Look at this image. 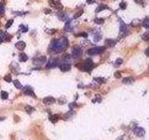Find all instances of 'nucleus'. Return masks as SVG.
<instances>
[{
    "label": "nucleus",
    "instance_id": "1",
    "mask_svg": "<svg viewBox=\"0 0 149 140\" xmlns=\"http://www.w3.org/2000/svg\"><path fill=\"white\" fill-rule=\"evenodd\" d=\"M68 45L69 41L67 37L63 36L59 39H53L51 41L49 50L51 51H55V52H62L68 48Z\"/></svg>",
    "mask_w": 149,
    "mask_h": 140
},
{
    "label": "nucleus",
    "instance_id": "2",
    "mask_svg": "<svg viewBox=\"0 0 149 140\" xmlns=\"http://www.w3.org/2000/svg\"><path fill=\"white\" fill-rule=\"evenodd\" d=\"M77 66L80 69L81 71H85V72L90 73V72H91V70L94 68V64H93L91 59L88 58L85 61H83L82 63L77 64Z\"/></svg>",
    "mask_w": 149,
    "mask_h": 140
},
{
    "label": "nucleus",
    "instance_id": "3",
    "mask_svg": "<svg viewBox=\"0 0 149 140\" xmlns=\"http://www.w3.org/2000/svg\"><path fill=\"white\" fill-rule=\"evenodd\" d=\"M104 50H105L104 47H94V48H91L88 50V54L91 56L98 55V54H101Z\"/></svg>",
    "mask_w": 149,
    "mask_h": 140
},
{
    "label": "nucleus",
    "instance_id": "4",
    "mask_svg": "<svg viewBox=\"0 0 149 140\" xmlns=\"http://www.w3.org/2000/svg\"><path fill=\"white\" fill-rule=\"evenodd\" d=\"M132 132L135 135H137L138 137H143L144 135H146V131H144V129L140 127V126H137V125L133 126Z\"/></svg>",
    "mask_w": 149,
    "mask_h": 140
},
{
    "label": "nucleus",
    "instance_id": "5",
    "mask_svg": "<svg viewBox=\"0 0 149 140\" xmlns=\"http://www.w3.org/2000/svg\"><path fill=\"white\" fill-rule=\"evenodd\" d=\"M83 53V50L82 49L80 48L79 46H74V49L72 50V53H71V56L73 58H78L79 56H81V54Z\"/></svg>",
    "mask_w": 149,
    "mask_h": 140
},
{
    "label": "nucleus",
    "instance_id": "6",
    "mask_svg": "<svg viewBox=\"0 0 149 140\" xmlns=\"http://www.w3.org/2000/svg\"><path fill=\"white\" fill-rule=\"evenodd\" d=\"M60 65V60L57 58H51L47 64V68H54L56 66H59Z\"/></svg>",
    "mask_w": 149,
    "mask_h": 140
},
{
    "label": "nucleus",
    "instance_id": "7",
    "mask_svg": "<svg viewBox=\"0 0 149 140\" xmlns=\"http://www.w3.org/2000/svg\"><path fill=\"white\" fill-rule=\"evenodd\" d=\"M23 92H24V94H26V95L36 98L35 92H34V89H33L31 86H25L24 88H23Z\"/></svg>",
    "mask_w": 149,
    "mask_h": 140
},
{
    "label": "nucleus",
    "instance_id": "8",
    "mask_svg": "<svg viewBox=\"0 0 149 140\" xmlns=\"http://www.w3.org/2000/svg\"><path fill=\"white\" fill-rule=\"evenodd\" d=\"M59 67H60V69H61V71H63V72H67V71H69L70 69H71V64H70L69 63L64 62V63H63V64H60Z\"/></svg>",
    "mask_w": 149,
    "mask_h": 140
},
{
    "label": "nucleus",
    "instance_id": "9",
    "mask_svg": "<svg viewBox=\"0 0 149 140\" xmlns=\"http://www.w3.org/2000/svg\"><path fill=\"white\" fill-rule=\"evenodd\" d=\"M127 31H128V26H127V24H125L124 22H120V30H119L120 36H125L126 35H127Z\"/></svg>",
    "mask_w": 149,
    "mask_h": 140
},
{
    "label": "nucleus",
    "instance_id": "10",
    "mask_svg": "<svg viewBox=\"0 0 149 140\" xmlns=\"http://www.w3.org/2000/svg\"><path fill=\"white\" fill-rule=\"evenodd\" d=\"M55 102H56V99H55L54 97H52V96H47V97H45L44 99H43V104L47 105V106L52 105V104H54Z\"/></svg>",
    "mask_w": 149,
    "mask_h": 140
},
{
    "label": "nucleus",
    "instance_id": "11",
    "mask_svg": "<svg viewBox=\"0 0 149 140\" xmlns=\"http://www.w3.org/2000/svg\"><path fill=\"white\" fill-rule=\"evenodd\" d=\"M101 39H102V33L99 30L93 31V40H94V42H98Z\"/></svg>",
    "mask_w": 149,
    "mask_h": 140
},
{
    "label": "nucleus",
    "instance_id": "12",
    "mask_svg": "<svg viewBox=\"0 0 149 140\" xmlns=\"http://www.w3.org/2000/svg\"><path fill=\"white\" fill-rule=\"evenodd\" d=\"M74 29V25L72 23V20H68L65 22V26H64V30L67 31V32H71L72 30Z\"/></svg>",
    "mask_w": 149,
    "mask_h": 140
},
{
    "label": "nucleus",
    "instance_id": "13",
    "mask_svg": "<svg viewBox=\"0 0 149 140\" xmlns=\"http://www.w3.org/2000/svg\"><path fill=\"white\" fill-rule=\"evenodd\" d=\"M45 62H46V57H45V56H41V57L34 59V63L36 65H42L43 64H45Z\"/></svg>",
    "mask_w": 149,
    "mask_h": 140
},
{
    "label": "nucleus",
    "instance_id": "14",
    "mask_svg": "<svg viewBox=\"0 0 149 140\" xmlns=\"http://www.w3.org/2000/svg\"><path fill=\"white\" fill-rule=\"evenodd\" d=\"M15 46L19 50H23L25 49L26 44H25V42H23V41H19V42H17Z\"/></svg>",
    "mask_w": 149,
    "mask_h": 140
},
{
    "label": "nucleus",
    "instance_id": "15",
    "mask_svg": "<svg viewBox=\"0 0 149 140\" xmlns=\"http://www.w3.org/2000/svg\"><path fill=\"white\" fill-rule=\"evenodd\" d=\"M27 60H28V56L24 52H21L20 54H19V61H20V62L24 63Z\"/></svg>",
    "mask_w": 149,
    "mask_h": 140
},
{
    "label": "nucleus",
    "instance_id": "16",
    "mask_svg": "<svg viewBox=\"0 0 149 140\" xmlns=\"http://www.w3.org/2000/svg\"><path fill=\"white\" fill-rule=\"evenodd\" d=\"M58 18L60 19V21H63V22H66L68 20V16L63 12L58 13Z\"/></svg>",
    "mask_w": 149,
    "mask_h": 140
},
{
    "label": "nucleus",
    "instance_id": "17",
    "mask_svg": "<svg viewBox=\"0 0 149 140\" xmlns=\"http://www.w3.org/2000/svg\"><path fill=\"white\" fill-rule=\"evenodd\" d=\"M122 82H123L124 84H132V83H133V82H134V78H133L132 77L125 78H123Z\"/></svg>",
    "mask_w": 149,
    "mask_h": 140
},
{
    "label": "nucleus",
    "instance_id": "18",
    "mask_svg": "<svg viewBox=\"0 0 149 140\" xmlns=\"http://www.w3.org/2000/svg\"><path fill=\"white\" fill-rule=\"evenodd\" d=\"M49 120L52 123H56L58 121V120H59V116H57V115H49Z\"/></svg>",
    "mask_w": 149,
    "mask_h": 140
},
{
    "label": "nucleus",
    "instance_id": "19",
    "mask_svg": "<svg viewBox=\"0 0 149 140\" xmlns=\"http://www.w3.org/2000/svg\"><path fill=\"white\" fill-rule=\"evenodd\" d=\"M74 114H76V113H74V110H70V111H68L67 113L64 115V120H69V119H71Z\"/></svg>",
    "mask_w": 149,
    "mask_h": 140
},
{
    "label": "nucleus",
    "instance_id": "20",
    "mask_svg": "<svg viewBox=\"0 0 149 140\" xmlns=\"http://www.w3.org/2000/svg\"><path fill=\"white\" fill-rule=\"evenodd\" d=\"M13 84H14V86H15L17 89H19V90H21V89H22V83L20 82V80H18V79H15V80H13Z\"/></svg>",
    "mask_w": 149,
    "mask_h": 140
},
{
    "label": "nucleus",
    "instance_id": "21",
    "mask_svg": "<svg viewBox=\"0 0 149 140\" xmlns=\"http://www.w3.org/2000/svg\"><path fill=\"white\" fill-rule=\"evenodd\" d=\"M24 109H25V111H26V113H27V114H32L33 112H34V111L36 110V109L34 108V107L31 106H26Z\"/></svg>",
    "mask_w": 149,
    "mask_h": 140
},
{
    "label": "nucleus",
    "instance_id": "22",
    "mask_svg": "<svg viewBox=\"0 0 149 140\" xmlns=\"http://www.w3.org/2000/svg\"><path fill=\"white\" fill-rule=\"evenodd\" d=\"M108 8V7L106 6V5H100V6H98V8H96V13H98V12H100V11H102V10H104V9H107Z\"/></svg>",
    "mask_w": 149,
    "mask_h": 140
},
{
    "label": "nucleus",
    "instance_id": "23",
    "mask_svg": "<svg viewBox=\"0 0 149 140\" xmlns=\"http://www.w3.org/2000/svg\"><path fill=\"white\" fill-rule=\"evenodd\" d=\"M116 40H114V39H106L105 40V43H106V45H108L109 47H113V46H115L116 45Z\"/></svg>",
    "mask_w": 149,
    "mask_h": 140
},
{
    "label": "nucleus",
    "instance_id": "24",
    "mask_svg": "<svg viewBox=\"0 0 149 140\" xmlns=\"http://www.w3.org/2000/svg\"><path fill=\"white\" fill-rule=\"evenodd\" d=\"M143 26L146 29H149V17H146L143 22Z\"/></svg>",
    "mask_w": 149,
    "mask_h": 140
},
{
    "label": "nucleus",
    "instance_id": "25",
    "mask_svg": "<svg viewBox=\"0 0 149 140\" xmlns=\"http://www.w3.org/2000/svg\"><path fill=\"white\" fill-rule=\"evenodd\" d=\"M95 82H97V83H99V84H101V83H104L106 80H105V78H94V79H93Z\"/></svg>",
    "mask_w": 149,
    "mask_h": 140
},
{
    "label": "nucleus",
    "instance_id": "26",
    "mask_svg": "<svg viewBox=\"0 0 149 140\" xmlns=\"http://www.w3.org/2000/svg\"><path fill=\"white\" fill-rule=\"evenodd\" d=\"M28 31V26L24 24H21L20 25V32L21 33H26Z\"/></svg>",
    "mask_w": 149,
    "mask_h": 140
},
{
    "label": "nucleus",
    "instance_id": "27",
    "mask_svg": "<svg viewBox=\"0 0 149 140\" xmlns=\"http://www.w3.org/2000/svg\"><path fill=\"white\" fill-rule=\"evenodd\" d=\"M0 94H1V98H2L3 100H7L8 98V92L2 91V92H1V93H0Z\"/></svg>",
    "mask_w": 149,
    "mask_h": 140
},
{
    "label": "nucleus",
    "instance_id": "28",
    "mask_svg": "<svg viewBox=\"0 0 149 140\" xmlns=\"http://www.w3.org/2000/svg\"><path fill=\"white\" fill-rule=\"evenodd\" d=\"M122 63H123V60L121 59V58H118L116 60V62H115V66H120L121 64H122Z\"/></svg>",
    "mask_w": 149,
    "mask_h": 140
},
{
    "label": "nucleus",
    "instance_id": "29",
    "mask_svg": "<svg viewBox=\"0 0 149 140\" xmlns=\"http://www.w3.org/2000/svg\"><path fill=\"white\" fill-rule=\"evenodd\" d=\"M142 39H143L144 41H149V32L144 33L142 36Z\"/></svg>",
    "mask_w": 149,
    "mask_h": 140
},
{
    "label": "nucleus",
    "instance_id": "30",
    "mask_svg": "<svg viewBox=\"0 0 149 140\" xmlns=\"http://www.w3.org/2000/svg\"><path fill=\"white\" fill-rule=\"evenodd\" d=\"M5 13V6L3 3H0V15H3Z\"/></svg>",
    "mask_w": 149,
    "mask_h": 140
},
{
    "label": "nucleus",
    "instance_id": "31",
    "mask_svg": "<svg viewBox=\"0 0 149 140\" xmlns=\"http://www.w3.org/2000/svg\"><path fill=\"white\" fill-rule=\"evenodd\" d=\"M94 22L96 23H98V24H102L104 22V19H101V18H97V19H95V20H94Z\"/></svg>",
    "mask_w": 149,
    "mask_h": 140
},
{
    "label": "nucleus",
    "instance_id": "32",
    "mask_svg": "<svg viewBox=\"0 0 149 140\" xmlns=\"http://www.w3.org/2000/svg\"><path fill=\"white\" fill-rule=\"evenodd\" d=\"M4 80H6L7 82H11L12 81V78L10 75H7V76L4 77Z\"/></svg>",
    "mask_w": 149,
    "mask_h": 140
},
{
    "label": "nucleus",
    "instance_id": "33",
    "mask_svg": "<svg viewBox=\"0 0 149 140\" xmlns=\"http://www.w3.org/2000/svg\"><path fill=\"white\" fill-rule=\"evenodd\" d=\"M116 140H130L129 136H126V135H121V136L118 137Z\"/></svg>",
    "mask_w": 149,
    "mask_h": 140
},
{
    "label": "nucleus",
    "instance_id": "34",
    "mask_svg": "<svg viewBox=\"0 0 149 140\" xmlns=\"http://www.w3.org/2000/svg\"><path fill=\"white\" fill-rule=\"evenodd\" d=\"M57 32V30L56 29H46V33H48V34H49V35H53L54 33H56Z\"/></svg>",
    "mask_w": 149,
    "mask_h": 140
},
{
    "label": "nucleus",
    "instance_id": "35",
    "mask_svg": "<svg viewBox=\"0 0 149 140\" xmlns=\"http://www.w3.org/2000/svg\"><path fill=\"white\" fill-rule=\"evenodd\" d=\"M77 106V105L76 104V103H71V104H69V108L71 110H74Z\"/></svg>",
    "mask_w": 149,
    "mask_h": 140
},
{
    "label": "nucleus",
    "instance_id": "36",
    "mask_svg": "<svg viewBox=\"0 0 149 140\" xmlns=\"http://www.w3.org/2000/svg\"><path fill=\"white\" fill-rule=\"evenodd\" d=\"M119 8H121V9H125L126 8H127V7H126V3L125 2H121L120 4H119Z\"/></svg>",
    "mask_w": 149,
    "mask_h": 140
},
{
    "label": "nucleus",
    "instance_id": "37",
    "mask_svg": "<svg viewBox=\"0 0 149 140\" xmlns=\"http://www.w3.org/2000/svg\"><path fill=\"white\" fill-rule=\"evenodd\" d=\"M12 23H13V20H9V21L8 22V23H7L6 26H5V27H6V28H9V27H10V25L12 24Z\"/></svg>",
    "mask_w": 149,
    "mask_h": 140
},
{
    "label": "nucleus",
    "instance_id": "38",
    "mask_svg": "<svg viewBox=\"0 0 149 140\" xmlns=\"http://www.w3.org/2000/svg\"><path fill=\"white\" fill-rule=\"evenodd\" d=\"M77 36H83V37H87L88 36V34L87 33H80V34H77Z\"/></svg>",
    "mask_w": 149,
    "mask_h": 140
},
{
    "label": "nucleus",
    "instance_id": "39",
    "mask_svg": "<svg viewBox=\"0 0 149 140\" xmlns=\"http://www.w3.org/2000/svg\"><path fill=\"white\" fill-rule=\"evenodd\" d=\"M82 12H83V10H80L79 12H77V14H76V15L74 16V19H77V18H78L79 16H81V15H82Z\"/></svg>",
    "mask_w": 149,
    "mask_h": 140
},
{
    "label": "nucleus",
    "instance_id": "40",
    "mask_svg": "<svg viewBox=\"0 0 149 140\" xmlns=\"http://www.w3.org/2000/svg\"><path fill=\"white\" fill-rule=\"evenodd\" d=\"M134 1L136 2L137 4H139V5H144L143 0H134Z\"/></svg>",
    "mask_w": 149,
    "mask_h": 140
},
{
    "label": "nucleus",
    "instance_id": "41",
    "mask_svg": "<svg viewBox=\"0 0 149 140\" xmlns=\"http://www.w3.org/2000/svg\"><path fill=\"white\" fill-rule=\"evenodd\" d=\"M115 77H116V78H120V77H121V74H120V72H116V74H115Z\"/></svg>",
    "mask_w": 149,
    "mask_h": 140
},
{
    "label": "nucleus",
    "instance_id": "42",
    "mask_svg": "<svg viewBox=\"0 0 149 140\" xmlns=\"http://www.w3.org/2000/svg\"><path fill=\"white\" fill-rule=\"evenodd\" d=\"M146 54L148 56V57H149V48H147L146 49Z\"/></svg>",
    "mask_w": 149,
    "mask_h": 140
},
{
    "label": "nucleus",
    "instance_id": "43",
    "mask_svg": "<svg viewBox=\"0 0 149 140\" xmlns=\"http://www.w3.org/2000/svg\"><path fill=\"white\" fill-rule=\"evenodd\" d=\"M1 42H3V40H2V38H1V37H0V43H1Z\"/></svg>",
    "mask_w": 149,
    "mask_h": 140
}]
</instances>
